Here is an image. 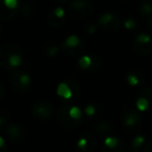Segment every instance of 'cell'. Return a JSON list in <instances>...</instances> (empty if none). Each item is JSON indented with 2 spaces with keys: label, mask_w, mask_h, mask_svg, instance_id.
Instances as JSON below:
<instances>
[{
  "label": "cell",
  "mask_w": 152,
  "mask_h": 152,
  "mask_svg": "<svg viewBox=\"0 0 152 152\" xmlns=\"http://www.w3.org/2000/svg\"><path fill=\"white\" fill-rule=\"evenodd\" d=\"M83 120V113L78 106L64 105L57 112V121L65 129H75Z\"/></svg>",
  "instance_id": "obj_1"
},
{
  "label": "cell",
  "mask_w": 152,
  "mask_h": 152,
  "mask_svg": "<svg viewBox=\"0 0 152 152\" xmlns=\"http://www.w3.org/2000/svg\"><path fill=\"white\" fill-rule=\"evenodd\" d=\"M23 62V51L15 44L0 46V66L7 69L19 67Z\"/></svg>",
  "instance_id": "obj_2"
},
{
  "label": "cell",
  "mask_w": 152,
  "mask_h": 152,
  "mask_svg": "<svg viewBox=\"0 0 152 152\" xmlns=\"http://www.w3.org/2000/svg\"><path fill=\"white\" fill-rule=\"evenodd\" d=\"M122 126L129 133H134L142 127V117L132 108H126L122 114Z\"/></svg>",
  "instance_id": "obj_3"
},
{
  "label": "cell",
  "mask_w": 152,
  "mask_h": 152,
  "mask_svg": "<svg viewBox=\"0 0 152 152\" xmlns=\"http://www.w3.org/2000/svg\"><path fill=\"white\" fill-rule=\"evenodd\" d=\"M93 12V5L89 0H72L68 4V13L74 18L84 19Z\"/></svg>",
  "instance_id": "obj_4"
},
{
  "label": "cell",
  "mask_w": 152,
  "mask_h": 152,
  "mask_svg": "<svg viewBox=\"0 0 152 152\" xmlns=\"http://www.w3.org/2000/svg\"><path fill=\"white\" fill-rule=\"evenodd\" d=\"M10 83L17 93H26L31 87V77L26 72H14L10 76Z\"/></svg>",
  "instance_id": "obj_5"
},
{
  "label": "cell",
  "mask_w": 152,
  "mask_h": 152,
  "mask_svg": "<svg viewBox=\"0 0 152 152\" xmlns=\"http://www.w3.org/2000/svg\"><path fill=\"white\" fill-rule=\"evenodd\" d=\"M134 50L140 56H147L152 52V37L148 33H139L134 40Z\"/></svg>",
  "instance_id": "obj_6"
},
{
  "label": "cell",
  "mask_w": 152,
  "mask_h": 152,
  "mask_svg": "<svg viewBox=\"0 0 152 152\" xmlns=\"http://www.w3.org/2000/svg\"><path fill=\"white\" fill-rule=\"evenodd\" d=\"M31 113L36 119L45 121L52 117L53 113H54V106L52 105L51 102L47 101V100H39L32 105Z\"/></svg>",
  "instance_id": "obj_7"
},
{
  "label": "cell",
  "mask_w": 152,
  "mask_h": 152,
  "mask_svg": "<svg viewBox=\"0 0 152 152\" xmlns=\"http://www.w3.org/2000/svg\"><path fill=\"white\" fill-rule=\"evenodd\" d=\"M97 24L107 33H114L120 26V18L116 14L106 13L98 18Z\"/></svg>",
  "instance_id": "obj_8"
},
{
  "label": "cell",
  "mask_w": 152,
  "mask_h": 152,
  "mask_svg": "<svg viewBox=\"0 0 152 152\" xmlns=\"http://www.w3.org/2000/svg\"><path fill=\"white\" fill-rule=\"evenodd\" d=\"M136 108L140 112L152 110V87H144L136 98Z\"/></svg>",
  "instance_id": "obj_9"
},
{
  "label": "cell",
  "mask_w": 152,
  "mask_h": 152,
  "mask_svg": "<svg viewBox=\"0 0 152 152\" xmlns=\"http://www.w3.org/2000/svg\"><path fill=\"white\" fill-rule=\"evenodd\" d=\"M83 47H84L83 42L77 36H69L62 43L61 49L66 55L74 56V55L79 54L83 50Z\"/></svg>",
  "instance_id": "obj_10"
},
{
  "label": "cell",
  "mask_w": 152,
  "mask_h": 152,
  "mask_svg": "<svg viewBox=\"0 0 152 152\" xmlns=\"http://www.w3.org/2000/svg\"><path fill=\"white\" fill-rule=\"evenodd\" d=\"M97 141L91 132H85L77 141V152H95Z\"/></svg>",
  "instance_id": "obj_11"
},
{
  "label": "cell",
  "mask_w": 152,
  "mask_h": 152,
  "mask_svg": "<svg viewBox=\"0 0 152 152\" xmlns=\"http://www.w3.org/2000/svg\"><path fill=\"white\" fill-rule=\"evenodd\" d=\"M5 134L7 139L12 143H22L26 139L27 132L21 124L12 123L5 128Z\"/></svg>",
  "instance_id": "obj_12"
},
{
  "label": "cell",
  "mask_w": 152,
  "mask_h": 152,
  "mask_svg": "<svg viewBox=\"0 0 152 152\" xmlns=\"http://www.w3.org/2000/svg\"><path fill=\"white\" fill-rule=\"evenodd\" d=\"M57 93L59 96L65 98V99H70V98L77 97L80 93V87L76 83V81L72 80H65L59 85L57 89Z\"/></svg>",
  "instance_id": "obj_13"
},
{
  "label": "cell",
  "mask_w": 152,
  "mask_h": 152,
  "mask_svg": "<svg viewBox=\"0 0 152 152\" xmlns=\"http://www.w3.org/2000/svg\"><path fill=\"white\" fill-rule=\"evenodd\" d=\"M152 150V141L148 136L138 134L130 143L132 152H150Z\"/></svg>",
  "instance_id": "obj_14"
},
{
  "label": "cell",
  "mask_w": 152,
  "mask_h": 152,
  "mask_svg": "<svg viewBox=\"0 0 152 152\" xmlns=\"http://www.w3.org/2000/svg\"><path fill=\"white\" fill-rule=\"evenodd\" d=\"M125 146L121 139L115 136H109L104 139L102 152H124Z\"/></svg>",
  "instance_id": "obj_15"
},
{
  "label": "cell",
  "mask_w": 152,
  "mask_h": 152,
  "mask_svg": "<svg viewBox=\"0 0 152 152\" xmlns=\"http://www.w3.org/2000/svg\"><path fill=\"white\" fill-rule=\"evenodd\" d=\"M48 22L49 25L54 28L61 27L65 22V10L61 6L53 8L48 16Z\"/></svg>",
  "instance_id": "obj_16"
},
{
  "label": "cell",
  "mask_w": 152,
  "mask_h": 152,
  "mask_svg": "<svg viewBox=\"0 0 152 152\" xmlns=\"http://www.w3.org/2000/svg\"><path fill=\"white\" fill-rule=\"evenodd\" d=\"M79 66L82 69L85 70H90V71H95V70L99 69L102 66V61L98 56H82L79 59Z\"/></svg>",
  "instance_id": "obj_17"
},
{
  "label": "cell",
  "mask_w": 152,
  "mask_h": 152,
  "mask_svg": "<svg viewBox=\"0 0 152 152\" xmlns=\"http://www.w3.org/2000/svg\"><path fill=\"white\" fill-rule=\"evenodd\" d=\"M20 10V7H10L7 5L5 0H0V20L2 21H10L17 16Z\"/></svg>",
  "instance_id": "obj_18"
},
{
  "label": "cell",
  "mask_w": 152,
  "mask_h": 152,
  "mask_svg": "<svg viewBox=\"0 0 152 152\" xmlns=\"http://www.w3.org/2000/svg\"><path fill=\"white\" fill-rule=\"evenodd\" d=\"M102 114V106L96 102H91L87 104L84 108V115L86 118L90 120H94L99 118Z\"/></svg>",
  "instance_id": "obj_19"
},
{
  "label": "cell",
  "mask_w": 152,
  "mask_h": 152,
  "mask_svg": "<svg viewBox=\"0 0 152 152\" xmlns=\"http://www.w3.org/2000/svg\"><path fill=\"white\" fill-rule=\"evenodd\" d=\"M112 125L111 123L107 121H98L95 123L94 125V130L95 132L98 134V136H102L104 138L106 136H111V132H112Z\"/></svg>",
  "instance_id": "obj_20"
},
{
  "label": "cell",
  "mask_w": 152,
  "mask_h": 152,
  "mask_svg": "<svg viewBox=\"0 0 152 152\" xmlns=\"http://www.w3.org/2000/svg\"><path fill=\"white\" fill-rule=\"evenodd\" d=\"M144 81V75L142 72L138 71V70H134V71L129 72L126 75V82L132 87H137V85H142Z\"/></svg>",
  "instance_id": "obj_21"
},
{
  "label": "cell",
  "mask_w": 152,
  "mask_h": 152,
  "mask_svg": "<svg viewBox=\"0 0 152 152\" xmlns=\"http://www.w3.org/2000/svg\"><path fill=\"white\" fill-rule=\"evenodd\" d=\"M140 13L144 17L148 18L152 15V3L148 0H144L140 4Z\"/></svg>",
  "instance_id": "obj_22"
},
{
  "label": "cell",
  "mask_w": 152,
  "mask_h": 152,
  "mask_svg": "<svg viewBox=\"0 0 152 152\" xmlns=\"http://www.w3.org/2000/svg\"><path fill=\"white\" fill-rule=\"evenodd\" d=\"M42 50L49 56H54L57 52L59 51V47L55 46V45H51V44H47L46 46L42 47Z\"/></svg>",
  "instance_id": "obj_23"
},
{
  "label": "cell",
  "mask_w": 152,
  "mask_h": 152,
  "mask_svg": "<svg viewBox=\"0 0 152 152\" xmlns=\"http://www.w3.org/2000/svg\"><path fill=\"white\" fill-rule=\"evenodd\" d=\"M124 28L128 29V30H132L137 27V21L132 18H127L123 23Z\"/></svg>",
  "instance_id": "obj_24"
},
{
  "label": "cell",
  "mask_w": 152,
  "mask_h": 152,
  "mask_svg": "<svg viewBox=\"0 0 152 152\" xmlns=\"http://www.w3.org/2000/svg\"><path fill=\"white\" fill-rule=\"evenodd\" d=\"M7 117H6V114L2 110H0V129L2 128H6L7 127Z\"/></svg>",
  "instance_id": "obj_25"
},
{
  "label": "cell",
  "mask_w": 152,
  "mask_h": 152,
  "mask_svg": "<svg viewBox=\"0 0 152 152\" xmlns=\"http://www.w3.org/2000/svg\"><path fill=\"white\" fill-rule=\"evenodd\" d=\"M86 31L88 33H94L96 31V25H94V24H88L86 26Z\"/></svg>",
  "instance_id": "obj_26"
},
{
  "label": "cell",
  "mask_w": 152,
  "mask_h": 152,
  "mask_svg": "<svg viewBox=\"0 0 152 152\" xmlns=\"http://www.w3.org/2000/svg\"><path fill=\"white\" fill-rule=\"evenodd\" d=\"M4 95H5V91H4V87L3 85L0 83V100L2 99V98L4 97Z\"/></svg>",
  "instance_id": "obj_27"
},
{
  "label": "cell",
  "mask_w": 152,
  "mask_h": 152,
  "mask_svg": "<svg viewBox=\"0 0 152 152\" xmlns=\"http://www.w3.org/2000/svg\"><path fill=\"white\" fill-rule=\"evenodd\" d=\"M147 24H148V27L152 30V15L150 17H148L147 18Z\"/></svg>",
  "instance_id": "obj_28"
},
{
  "label": "cell",
  "mask_w": 152,
  "mask_h": 152,
  "mask_svg": "<svg viewBox=\"0 0 152 152\" xmlns=\"http://www.w3.org/2000/svg\"><path fill=\"white\" fill-rule=\"evenodd\" d=\"M7 151V147L4 145L3 147H0V152H6Z\"/></svg>",
  "instance_id": "obj_29"
},
{
  "label": "cell",
  "mask_w": 152,
  "mask_h": 152,
  "mask_svg": "<svg viewBox=\"0 0 152 152\" xmlns=\"http://www.w3.org/2000/svg\"><path fill=\"white\" fill-rule=\"evenodd\" d=\"M3 146H4V141L0 138V147H3Z\"/></svg>",
  "instance_id": "obj_30"
},
{
  "label": "cell",
  "mask_w": 152,
  "mask_h": 152,
  "mask_svg": "<svg viewBox=\"0 0 152 152\" xmlns=\"http://www.w3.org/2000/svg\"><path fill=\"white\" fill-rule=\"evenodd\" d=\"M1 33H2V28H1V26H0V36H1Z\"/></svg>",
  "instance_id": "obj_31"
},
{
  "label": "cell",
  "mask_w": 152,
  "mask_h": 152,
  "mask_svg": "<svg viewBox=\"0 0 152 152\" xmlns=\"http://www.w3.org/2000/svg\"><path fill=\"white\" fill-rule=\"evenodd\" d=\"M120 1H128V0H120Z\"/></svg>",
  "instance_id": "obj_32"
},
{
  "label": "cell",
  "mask_w": 152,
  "mask_h": 152,
  "mask_svg": "<svg viewBox=\"0 0 152 152\" xmlns=\"http://www.w3.org/2000/svg\"><path fill=\"white\" fill-rule=\"evenodd\" d=\"M61 1H64V0H61Z\"/></svg>",
  "instance_id": "obj_33"
}]
</instances>
